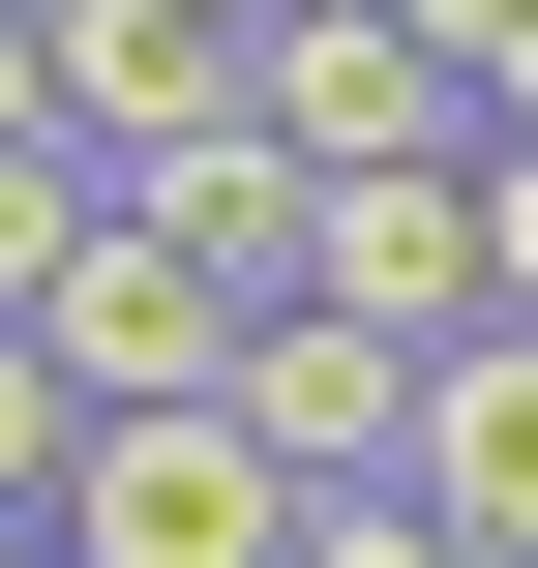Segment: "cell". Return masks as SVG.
I'll return each instance as SVG.
<instances>
[{
    "instance_id": "obj_1",
    "label": "cell",
    "mask_w": 538,
    "mask_h": 568,
    "mask_svg": "<svg viewBox=\"0 0 538 568\" xmlns=\"http://www.w3.org/2000/svg\"><path fill=\"white\" fill-rule=\"evenodd\" d=\"M240 120H270L300 180H449V150H479V90H449L389 0H270V90H240Z\"/></svg>"
},
{
    "instance_id": "obj_2",
    "label": "cell",
    "mask_w": 538,
    "mask_h": 568,
    "mask_svg": "<svg viewBox=\"0 0 538 568\" xmlns=\"http://www.w3.org/2000/svg\"><path fill=\"white\" fill-rule=\"evenodd\" d=\"M60 568H300V479H270L240 419H90V479H60Z\"/></svg>"
},
{
    "instance_id": "obj_3",
    "label": "cell",
    "mask_w": 538,
    "mask_h": 568,
    "mask_svg": "<svg viewBox=\"0 0 538 568\" xmlns=\"http://www.w3.org/2000/svg\"><path fill=\"white\" fill-rule=\"evenodd\" d=\"M30 359H60L90 419H210V389H240V300H210L150 210H90V270H60V329H30Z\"/></svg>"
},
{
    "instance_id": "obj_4",
    "label": "cell",
    "mask_w": 538,
    "mask_h": 568,
    "mask_svg": "<svg viewBox=\"0 0 538 568\" xmlns=\"http://www.w3.org/2000/svg\"><path fill=\"white\" fill-rule=\"evenodd\" d=\"M210 419H240V449H270L300 509H359V479H419V359H389V329H329V300H270Z\"/></svg>"
},
{
    "instance_id": "obj_5",
    "label": "cell",
    "mask_w": 538,
    "mask_h": 568,
    "mask_svg": "<svg viewBox=\"0 0 538 568\" xmlns=\"http://www.w3.org/2000/svg\"><path fill=\"white\" fill-rule=\"evenodd\" d=\"M240 90H270V30H210V0H60V150H90V180L210 150Z\"/></svg>"
},
{
    "instance_id": "obj_6",
    "label": "cell",
    "mask_w": 538,
    "mask_h": 568,
    "mask_svg": "<svg viewBox=\"0 0 538 568\" xmlns=\"http://www.w3.org/2000/svg\"><path fill=\"white\" fill-rule=\"evenodd\" d=\"M329 329H389V359H479V150L449 180H329V270H300Z\"/></svg>"
},
{
    "instance_id": "obj_7",
    "label": "cell",
    "mask_w": 538,
    "mask_h": 568,
    "mask_svg": "<svg viewBox=\"0 0 538 568\" xmlns=\"http://www.w3.org/2000/svg\"><path fill=\"white\" fill-rule=\"evenodd\" d=\"M120 210H150V240H180V270H210V300H240V329H270V300H300V270H329V180H300V150H270V120H210V150H150V180H120Z\"/></svg>"
},
{
    "instance_id": "obj_8",
    "label": "cell",
    "mask_w": 538,
    "mask_h": 568,
    "mask_svg": "<svg viewBox=\"0 0 538 568\" xmlns=\"http://www.w3.org/2000/svg\"><path fill=\"white\" fill-rule=\"evenodd\" d=\"M419 509L479 568H538V329H479V359H419Z\"/></svg>"
},
{
    "instance_id": "obj_9",
    "label": "cell",
    "mask_w": 538,
    "mask_h": 568,
    "mask_svg": "<svg viewBox=\"0 0 538 568\" xmlns=\"http://www.w3.org/2000/svg\"><path fill=\"white\" fill-rule=\"evenodd\" d=\"M90 210H120L90 150H0V329H60V270H90Z\"/></svg>"
},
{
    "instance_id": "obj_10",
    "label": "cell",
    "mask_w": 538,
    "mask_h": 568,
    "mask_svg": "<svg viewBox=\"0 0 538 568\" xmlns=\"http://www.w3.org/2000/svg\"><path fill=\"white\" fill-rule=\"evenodd\" d=\"M60 479H90V389H60L30 329H0V539H60Z\"/></svg>"
},
{
    "instance_id": "obj_11",
    "label": "cell",
    "mask_w": 538,
    "mask_h": 568,
    "mask_svg": "<svg viewBox=\"0 0 538 568\" xmlns=\"http://www.w3.org/2000/svg\"><path fill=\"white\" fill-rule=\"evenodd\" d=\"M479 329H538V120H479Z\"/></svg>"
},
{
    "instance_id": "obj_12",
    "label": "cell",
    "mask_w": 538,
    "mask_h": 568,
    "mask_svg": "<svg viewBox=\"0 0 538 568\" xmlns=\"http://www.w3.org/2000/svg\"><path fill=\"white\" fill-rule=\"evenodd\" d=\"M389 30H419V60L479 90V120H509V90H538V0H389Z\"/></svg>"
},
{
    "instance_id": "obj_13",
    "label": "cell",
    "mask_w": 538,
    "mask_h": 568,
    "mask_svg": "<svg viewBox=\"0 0 538 568\" xmlns=\"http://www.w3.org/2000/svg\"><path fill=\"white\" fill-rule=\"evenodd\" d=\"M300 568H479V539H449L419 479H359V509H300Z\"/></svg>"
},
{
    "instance_id": "obj_14",
    "label": "cell",
    "mask_w": 538,
    "mask_h": 568,
    "mask_svg": "<svg viewBox=\"0 0 538 568\" xmlns=\"http://www.w3.org/2000/svg\"><path fill=\"white\" fill-rule=\"evenodd\" d=\"M0 150H60V0H0Z\"/></svg>"
},
{
    "instance_id": "obj_15",
    "label": "cell",
    "mask_w": 538,
    "mask_h": 568,
    "mask_svg": "<svg viewBox=\"0 0 538 568\" xmlns=\"http://www.w3.org/2000/svg\"><path fill=\"white\" fill-rule=\"evenodd\" d=\"M210 30H270V0H210Z\"/></svg>"
},
{
    "instance_id": "obj_16",
    "label": "cell",
    "mask_w": 538,
    "mask_h": 568,
    "mask_svg": "<svg viewBox=\"0 0 538 568\" xmlns=\"http://www.w3.org/2000/svg\"><path fill=\"white\" fill-rule=\"evenodd\" d=\"M0 568H60V539H0Z\"/></svg>"
}]
</instances>
